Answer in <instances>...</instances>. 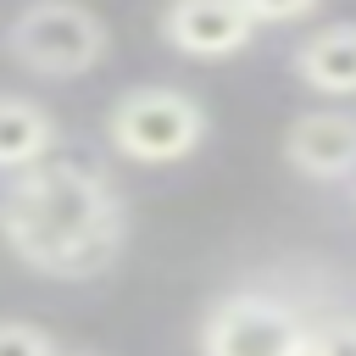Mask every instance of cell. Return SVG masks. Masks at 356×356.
Masks as SVG:
<instances>
[{"instance_id":"7a4b0ae2","label":"cell","mask_w":356,"mask_h":356,"mask_svg":"<svg viewBox=\"0 0 356 356\" xmlns=\"http://www.w3.org/2000/svg\"><path fill=\"white\" fill-rule=\"evenodd\" d=\"M206 128H211L206 106L172 83H139V89L117 95V106L106 111V139L134 167H172V161L195 156Z\"/></svg>"},{"instance_id":"277c9868","label":"cell","mask_w":356,"mask_h":356,"mask_svg":"<svg viewBox=\"0 0 356 356\" xmlns=\"http://www.w3.org/2000/svg\"><path fill=\"white\" fill-rule=\"evenodd\" d=\"M200 356H306V317L261 289L222 295L200 317Z\"/></svg>"},{"instance_id":"8fae6325","label":"cell","mask_w":356,"mask_h":356,"mask_svg":"<svg viewBox=\"0 0 356 356\" xmlns=\"http://www.w3.org/2000/svg\"><path fill=\"white\" fill-rule=\"evenodd\" d=\"M72 356H95V350H72Z\"/></svg>"},{"instance_id":"3957f363","label":"cell","mask_w":356,"mask_h":356,"mask_svg":"<svg viewBox=\"0 0 356 356\" xmlns=\"http://www.w3.org/2000/svg\"><path fill=\"white\" fill-rule=\"evenodd\" d=\"M106 44H111L106 22L89 6H72V0L22 6L6 28V50L33 78H83L89 67H100Z\"/></svg>"},{"instance_id":"6da1fadb","label":"cell","mask_w":356,"mask_h":356,"mask_svg":"<svg viewBox=\"0 0 356 356\" xmlns=\"http://www.w3.org/2000/svg\"><path fill=\"white\" fill-rule=\"evenodd\" d=\"M6 250L44 278H100L128 239L122 189L83 161H39L0 195Z\"/></svg>"},{"instance_id":"30bf717a","label":"cell","mask_w":356,"mask_h":356,"mask_svg":"<svg viewBox=\"0 0 356 356\" xmlns=\"http://www.w3.org/2000/svg\"><path fill=\"white\" fill-rule=\"evenodd\" d=\"M0 356H61V350L33 323H0Z\"/></svg>"},{"instance_id":"5b68a950","label":"cell","mask_w":356,"mask_h":356,"mask_svg":"<svg viewBox=\"0 0 356 356\" xmlns=\"http://www.w3.org/2000/svg\"><path fill=\"white\" fill-rule=\"evenodd\" d=\"M156 33L178 56L222 61L256 39V11H250V0H178L156 17Z\"/></svg>"},{"instance_id":"9c48e42d","label":"cell","mask_w":356,"mask_h":356,"mask_svg":"<svg viewBox=\"0 0 356 356\" xmlns=\"http://www.w3.org/2000/svg\"><path fill=\"white\" fill-rule=\"evenodd\" d=\"M306 356H356V317H328L306 328Z\"/></svg>"},{"instance_id":"8992f818","label":"cell","mask_w":356,"mask_h":356,"mask_svg":"<svg viewBox=\"0 0 356 356\" xmlns=\"http://www.w3.org/2000/svg\"><path fill=\"white\" fill-rule=\"evenodd\" d=\"M284 161L317 184L350 178L356 172V117L350 111H300L284 128Z\"/></svg>"},{"instance_id":"52a82bcc","label":"cell","mask_w":356,"mask_h":356,"mask_svg":"<svg viewBox=\"0 0 356 356\" xmlns=\"http://www.w3.org/2000/svg\"><path fill=\"white\" fill-rule=\"evenodd\" d=\"M289 67L317 95H356V22H328L289 50Z\"/></svg>"},{"instance_id":"ba28073f","label":"cell","mask_w":356,"mask_h":356,"mask_svg":"<svg viewBox=\"0 0 356 356\" xmlns=\"http://www.w3.org/2000/svg\"><path fill=\"white\" fill-rule=\"evenodd\" d=\"M56 117L28 95H0V172H28L56 150Z\"/></svg>"}]
</instances>
